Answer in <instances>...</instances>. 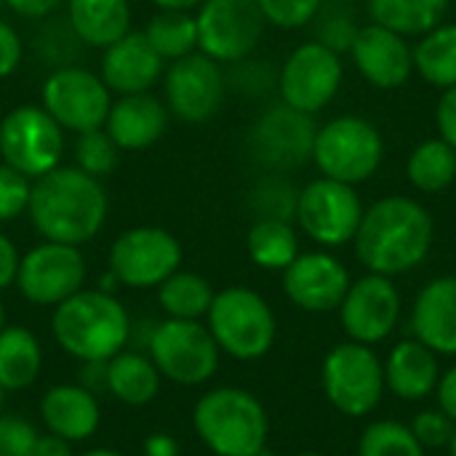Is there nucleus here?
I'll list each match as a JSON object with an SVG mask.
<instances>
[{
	"label": "nucleus",
	"instance_id": "c756f323",
	"mask_svg": "<svg viewBox=\"0 0 456 456\" xmlns=\"http://www.w3.org/2000/svg\"><path fill=\"white\" fill-rule=\"evenodd\" d=\"M414 72L433 88L456 86V21H441L414 43Z\"/></svg>",
	"mask_w": 456,
	"mask_h": 456
},
{
	"label": "nucleus",
	"instance_id": "cd10ccee",
	"mask_svg": "<svg viewBox=\"0 0 456 456\" xmlns=\"http://www.w3.org/2000/svg\"><path fill=\"white\" fill-rule=\"evenodd\" d=\"M43 371V347L27 326H5L0 331V387L21 393L37 382Z\"/></svg>",
	"mask_w": 456,
	"mask_h": 456
},
{
	"label": "nucleus",
	"instance_id": "aec40b11",
	"mask_svg": "<svg viewBox=\"0 0 456 456\" xmlns=\"http://www.w3.org/2000/svg\"><path fill=\"white\" fill-rule=\"evenodd\" d=\"M350 56L358 75L379 91H398L414 75V45L409 37L377 21H369L358 29Z\"/></svg>",
	"mask_w": 456,
	"mask_h": 456
},
{
	"label": "nucleus",
	"instance_id": "c85d7f7f",
	"mask_svg": "<svg viewBox=\"0 0 456 456\" xmlns=\"http://www.w3.org/2000/svg\"><path fill=\"white\" fill-rule=\"evenodd\" d=\"M246 254L256 267L270 273H283L302 254L299 232L294 222L254 219V224L246 232Z\"/></svg>",
	"mask_w": 456,
	"mask_h": 456
},
{
	"label": "nucleus",
	"instance_id": "9d476101",
	"mask_svg": "<svg viewBox=\"0 0 456 456\" xmlns=\"http://www.w3.org/2000/svg\"><path fill=\"white\" fill-rule=\"evenodd\" d=\"M40 107L67 134L77 136L104 128L112 107V91L104 86L99 72L80 64H67L45 75L40 86Z\"/></svg>",
	"mask_w": 456,
	"mask_h": 456
},
{
	"label": "nucleus",
	"instance_id": "f8f14e48",
	"mask_svg": "<svg viewBox=\"0 0 456 456\" xmlns=\"http://www.w3.org/2000/svg\"><path fill=\"white\" fill-rule=\"evenodd\" d=\"M363 216V200L353 184L318 176L299 187L297 227L323 248H339L353 243Z\"/></svg>",
	"mask_w": 456,
	"mask_h": 456
},
{
	"label": "nucleus",
	"instance_id": "9b49d317",
	"mask_svg": "<svg viewBox=\"0 0 456 456\" xmlns=\"http://www.w3.org/2000/svg\"><path fill=\"white\" fill-rule=\"evenodd\" d=\"M182 267L179 238L158 224H139L123 230L107 256V270L118 278L120 289H158L168 275Z\"/></svg>",
	"mask_w": 456,
	"mask_h": 456
},
{
	"label": "nucleus",
	"instance_id": "2f4dec72",
	"mask_svg": "<svg viewBox=\"0 0 456 456\" xmlns=\"http://www.w3.org/2000/svg\"><path fill=\"white\" fill-rule=\"evenodd\" d=\"M371 21L403 35L419 37L438 27L449 13V0H366Z\"/></svg>",
	"mask_w": 456,
	"mask_h": 456
},
{
	"label": "nucleus",
	"instance_id": "37998d69",
	"mask_svg": "<svg viewBox=\"0 0 456 456\" xmlns=\"http://www.w3.org/2000/svg\"><path fill=\"white\" fill-rule=\"evenodd\" d=\"M37 436L40 433L29 419L0 411V456H32Z\"/></svg>",
	"mask_w": 456,
	"mask_h": 456
},
{
	"label": "nucleus",
	"instance_id": "bb28decb",
	"mask_svg": "<svg viewBox=\"0 0 456 456\" xmlns=\"http://www.w3.org/2000/svg\"><path fill=\"white\" fill-rule=\"evenodd\" d=\"M160 371L150 361V355L136 350H120L104 366V390L123 406H147L160 393Z\"/></svg>",
	"mask_w": 456,
	"mask_h": 456
},
{
	"label": "nucleus",
	"instance_id": "a211bd4d",
	"mask_svg": "<svg viewBox=\"0 0 456 456\" xmlns=\"http://www.w3.org/2000/svg\"><path fill=\"white\" fill-rule=\"evenodd\" d=\"M398 321L401 291L393 278L366 273L350 283L339 305V323L350 342L374 347L395 331Z\"/></svg>",
	"mask_w": 456,
	"mask_h": 456
},
{
	"label": "nucleus",
	"instance_id": "a18cd8bd",
	"mask_svg": "<svg viewBox=\"0 0 456 456\" xmlns=\"http://www.w3.org/2000/svg\"><path fill=\"white\" fill-rule=\"evenodd\" d=\"M21 59H24V40L19 29L11 21L0 19V80L11 77L21 67Z\"/></svg>",
	"mask_w": 456,
	"mask_h": 456
},
{
	"label": "nucleus",
	"instance_id": "5fc2aeb1",
	"mask_svg": "<svg viewBox=\"0 0 456 456\" xmlns=\"http://www.w3.org/2000/svg\"><path fill=\"white\" fill-rule=\"evenodd\" d=\"M75 456H123L120 452H115V449H86V452H80V454Z\"/></svg>",
	"mask_w": 456,
	"mask_h": 456
},
{
	"label": "nucleus",
	"instance_id": "2eb2a0df",
	"mask_svg": "<svg viewBox=\"0 0 456 456\" xmlns=\"http://www.w3.org/2000/svg\"><path fill=\"white\" fill-rule=\"evenodd\" d=\"M195 24L198 51L222 67L254 56L267 29L256 0H203Z\"/></svg>",
	"mask_w": 456,
	"mask_h": 456
},
{
	"label": "nucleus",
	"instance_id": "3c124183",
	"mask_svg": "<svg viewBox=\"0 0 456 456\" xmlns=\"http://www.w3.org/2000/svg\"><path fill=\"white\" fill-rule=\"evenodd\" d=\"M142 456H182V446L171 433H150L142 441Z\"/></svg>",
	"mask_w": 456,
	"mask_h": 456
},
{
	"label": "nucleus",
	"instance_id": "a878e982",
	"mask_svg": "<svg viewBox=\"0 0 456 456\" xmlns=\"http://www.w3.org/2000/svg\"><path fill=\"white\" fill-rule=\"evenodd\" d=\"M64 19L86 48H107L131 32L128 0H64Z\"/></svg>",
	"mask_w": 456,
	"mask_h": 456
},
{
	"label": "nucleus",
	"instance_id": "1a4fd4ad",
	"mask_svg": "<svg viewBox=\"0 0 456 456\" xmlns=\"http://www.w3.org/2000/svg\"><path fill=\"white\" fill-rule=\"evenodd\" d=\"M67 131L40 107L19 104L0 120V160L24 174L40 179L64 163Z\"/></svg>",
	"mask_w": 456,
	"mask_h": 456
},
{
	"label": "nucleus",
	"instance_id": "c03bdc74",
	"mask_svg": "<svg viewBox=\"0 0 456 456\" xmlns=\"http://www.w3.org/2000/svg\"><path fill=\"white\" fill-rule=\"evenodd\" d=\"M411 433L417 436V441L428 449H446L452 436H454L456 425L441 411V409H425L411 419Z\"/></svg>",
	"mask_w": 456,
	"mask_h": 456
},
{
	"label": "nucleus",
	"instance_id": "7c9ffc66",
	"mask_svg": "<svg viewBox=\"0 0 456 456\" xmlns=\"http://www.w3.org/2000/svg\"><path fill=\"white\" fill-rule=\"evenodd\" d=\"M406 179L422 195H441L456 182V150L441 136L419 142L406 158Z\"/></svg>",
	"mask_w": 456,
	"mask_h": 456
},
{
	"label": "nucleus",
	"instance_id": "412c9836",
	"mask_svg": "<svg viewBox=\"0 0 456 456\" xmlns=\"http://www.w3.org/2000/svg\"><path fill=\"white\" fill-rule=\"evenodd\" d=\"M163 72H166V61L155 53L144 32L131 29L112 45L102 48L99 77L118 96L152 91V86L163 80Z\"/></svg>",
	"mask_w": 456,
	"mask_h": 456
},
{
	"label": "nucleus",
	"instance_id": "393cba45",
	"mask_svg": "<svg viewBox=\"0 0 456 456\" xmlns=\"http://www.w3.org/2000/svg\"><path fill=\"white\" fill-rule=\"evenodd\" d=\"M438 358L441 355H436L419 339L398 342L382 361L385 363V387L406 403H417V401L436 395V387L441 379Z\"/></svg>",
	"mask_w": 456,
	"mask_h": 456
},
{
	"label": "nucleus",
	"instance_id": "680f3d73",
	"mask_svg": "<svg viewBox=\"0 0 456 456\" xmlns=\"http://www.w3.org/2000/svg\"><path fill=\"white\" fill-rule=\"evenodd\" d=\"M347 3H355V0H347Z\"/></svg>",
	"mask_w": 456,
	"mask_h": 456
},
{
	"label": "nucleus",
	"instance_id": "de8ad7c7",
	"mask_svg": "<svg viewBox=\"0 0 456 456\" xmlns=\"http://www.w3.org/2000/svg\"><path fill=\"white\" fill-rule=\"evenodd\" d=\"M3 5L21 19L45 21L64 5V0H3Z\"/></svg>",
	"mask_w": 456,
	"mask_h": 456
},
{
	"label": "nucleus",
	"instance_id": "4c0bfd02",
	"mask_svg": "<svg viewBox=\"0 0 456 456\" xmlns=\"http://www.w3.org/2000/svg\"><path fill=\"white\" fill-rule=\"evenodd\" d=\"M80 48H86V45L77 40V35L72 32L67 19H45V24L35 35V51L40 59L48 61L51 69L77 64Z\"/></svg>",
	"mask_w": 456,
	"mask_h": 456
},
{
	"label": "nucleus",
	"instance_id": "e433bc0d",
	"mask_svg": "<svg viewBox=\"0 0 456 456\" xmlns=\"http://www.w3.org/2000/svg\"><path fill=\"white\" fill-rule=\"evenodd\" d=\"M72 158H75L72 166H77L88 176L107 179L115 171V166H118L120 150L110 139V134L104 128H96V131H86V134H77L75 136Z\"/></svg>",
	"mask_w": 456,
	"mask_h": 456
},
{
	"label": "nucleus",
	"instance_id": "a19ab883",
	"mask_svg": "<svg viewBox=\"0 0 456 456\" xmlns=\"http://www.w3.org/2000/svg\"><path fill=\"white\" fill-rule=\"evenodd\" d=\"M326 0H256L267 27L302 29L315 21Z\"/></svg>",
	"mask_w": 456,
	"mask_h": 456
},
{
	"label": "nucleus",
	"instance_id": "bf43d9fd",
	"mask_svg": "<svg viewBox=\"0 0 456 456\" xmlns=\"http://www.w3.org/2000/svg\"><path fill=\"white\" fill-rule=\"evenodd\" d=\"M5 395H8V393H5V390L0 387V411H3V403H5Z\"/></svg>",
	"mask_w": 456,
	"mask_h": 456
},
{
	"label": "nucleus",
	"instance_id": "8fccbe9b",
	"mask_svg": "<svg viewBox=\"0 0 456 456\" xmlns=\"http://www.w3.org/2000/svg\"><path fill=\"white\" fill-rule=\"evenodd\" d=\"M436 398H438V409L456 425V366H452L449 371H441Z\"/></svg>",
	"mask_w": 456,
	"mask_h": 456
},
{
	"label": "nucleus",
	"instance_id": "4be33fe9",
	"mask_svg": "<svg viewBox=\"0 0 456 456\" xmlns=\"http://www.w3.org/2000/svg\"><path fill=\"white\" fill-rule=\"evenodd\" d=\"M40 419L45 433L59 436L69 444H83L99 433L102 406L94 390L80 382H61L43 393Z\"/></svg>",
	"mask_w": 456,
	"mask_h": 456
},
{
	"label": "nucleus",
	"instance_id": "052dcab7",
	"mask_svg": "<svg viewBox=\"0 0 456 456\" xmlns=\"http://www.w3.org/2000/svg\"><path fill=\"white\" fill-rule=\"evenodd\" d=\"M256 456H275V454H273V452H270V449L265 446V449H262V452H259V454H256Z\"/></svg>",
	"mask_w": 456,
	"mask_h": 456
},
{
	"label": "nucleus",
	"instance_id": "6e6552de",
	"mask_svg": "<svg viewBox=\"0 0 456 456\" xmlns=\"http://www.w3.org/2000/svg\"><path fill=\"white\" fill-rule=\"evenodd\" d=\"M321 385L329 403L345 417H369L385 395V363L369 345L342 342L321 366Z\"/></svg>",
	"mask_w": 456,
	"mask_h": 456
},
{
	"label": "nucleus",
	"instance_id": "49530a36",
	"mask_svg": "<svg viewBox=\"0 0 456 456\" xmlns=\"http://www.w3.org/2000/svg\"><path fill=\"white\" fill-rule=\"evenodd\" d=\"M436 126H438V136L456 150V86L441 91L436 107Z\"/></svg>",
	"mask_w": 456,
	"mask_h": 456
},
{
	"label": "nucleus",
	"instance_id": "20e7f679",
	"mask_svg": "<svg viewBox=\"0 0 456 456\" xmlns=\"http://www.w3.org/2000/svg\"><path fill=\"white\" fill-rule=\"evenodd\" d=\"M192 430L214 456H256L267 446L270 419L254 393L224 385L198 398Z\"/></svg>",
	"mask_w": 456,
	"mask_h": 456
},
{
	"label": "nucleus",
	"instance_id": "ea45409f",
	"mask_svg": "<svg viewBox=\"0 0 456 456\" xmlns=\"http://www.w3.org/2000/svg\"><path fill=\"white\" fill-rule=\"evenodd\" d=\"M313 24H315V40L329 45L337 53L350 51V45H353V40H355V35L361 29L355 24V16L347 8H342V5L329 8L326 3H323V8H321V13L315 16Z\"/></svg>",
	"mask_w": 456,
	"mask_h": 456
},
{
	"label": "nucleus",
	"instance_id": "58836bf2",
	"mask_svg": "<svg viewBox=\"0 0 456 456\" xmlns=\"http://www.w3.org/2000/svg\"><path fill=\"white\" fill-rule=\"evenodd\" d=\"M227 75V88H235L240 96L248 99H259L270 91H278V69L270 67V61L265 59H240L235 64H230Z\"/></svg>",
	"mask_w": 456,
	"mask_h": 456
},
{
	"label": "nucleus",
	"instance_id": "4468645a",
	"mask_svg": "<svg viewBox=\"0 0 456 456\" xmlns=\"http://www.w3.org/2000/svg\"><path fill=\"white\" fill-rule=\"evenodd\" d=\"M315 115L299 112L283 102L270 104L248 128V155L273 174H289L313 160Z\"/></svg>",
	"mask_w": 456,
	"mask_h": 456
},
{
	"label": "nucleus",
	"instance_id": "39448f33",
	"mask_svg": "<svg viewBox=\"0 0 456 456\" xmlns=\"http://www.w3.org/2000/svg\"><path fill=\"white\" fill-rule=\"evenodd\" d=\"M206 326L219 350L235 361L265 358L278 337V321L270 302L248 286H227L214 294Z\"/></svg>",
	"mask_w": 456,
	"mask_h": 456
},
{
	"label": "nucleus",
	"instance_id": "72a5a7b5",
	"mask_svg": "<svg viewBox=\"0 0 456 456\" xmlns=\"http://www.w3.org/2000/svg\"><path fill=\"white\" fill-rule=\"evenodd\" d=\"M155 53L171 64L182 56H190L198 51V24L195 13L187 11H158L147 27L142 29Z\"/></svg>",
	"mask_w": 456,
	"mask_h": 456
},
{
	"label": "nucleus",
	"instance_id": "4d7b16f0",
	"mask_svg": "<svg viewBox=\"0 0 456 456\" xmlns=\"http://www.w3.org/2000/svg\"><path fill=\"white\" fill-rule=\"evenodd\" d=\"M446 454L456 456V430L454 436H452V441H449V446H446Z\"/></svg>",
	"mask_w": 456,
	"mask_h": 456
},
{
	"label": "nucleus",
	"instance_id": "423d86ee",
	"mask_svg": "<svg viewBox=\"0 0 456 456\" xmlns=\"http://www.w3.org/2000/svg\"><path fill=\"white\" fill-rule=\"evenodd\" d=\"M382 160L385 136L369 118L337 115L315 131L313 163L321 176L358 187L379 171Z\"/></svg>",
	"mask_w": 456,
	"mask_h": 456
},
{
	"label": "nucleus",
	"instance_id": "e2e57ef3",
	"mask_svg": "<svg viewBox=\"0 0 456 456\" xmlns=\"http://www.w3.org/2000/svg\"><path fill=\"white\" fill-rule=\"evenodd\" d=\"M0 5H3V0H0Z\"/></svg>",
	"mask_w": 456,
	"mask_h": 456
},
{
	"label": "nucleus",
	"instance_id": "f03ea898",
	"mask_svg": "<svg viewBox=\"0 0 456 456\" xmlns=\"http://www.w3.org/2000/svg\"><path fill=\"white\" fill-rule=\"evenodd\" d=\"M110 214V195L102 179L88 176L77 166H56L32 182L27 216L43 240L86 246L91 243Z\"/></svg>",
	"mask_w": 456,
	"mask_h": 456
},
{
	"label": "nucleus",
	"instance_id": "7ed1b4c3",
	"mask_svg": "<svg viewBox=\"0 0 456 456\" xmlns=\"http://www.w3.org/2000/svg\"><path fill=\"white\" fill-rule=\"evenodd\" d=\"M51 334L69 358L80 363H107L128 347L134 326L118 294L80 289L53 307Z\"/></svg>",
	"mask_w": 456,
	"mask_h": 456
},
{
	"label": "nucleus",
	"instance_id": "0eeeda50",
	"mask_svg": "<svg viewBox=\"0 0 456 456\" xmlns=\"http://www.w3.org/2000/svg\"><path fill=\"white\" fill-rule=\"evenodd\" d=\"M144 342L160 377L174 385L198 387L211 382L219 371L222 350L203 321L166 318L152 326Z\"/></svg>",
	"mask_w": 456,
	"mask_h": 456
},
{
	"label": "nucleus",
	"instance_id": "864d4df0",
	"mask_svg": "<svg viewBox=\"0 0 456 456\" xmlns=\"http://www.w3.org/2000/svg\"><path fill=\"white\" fill-rule=\"evenodd\" d=\"M152 5L158 11H187V13H195L203 0H152Z\"/></svg>",
	"mask_w": 456,
	"mask_h": 456
},
{
	"label": "nucleus",
	"instance_id": "13d9d810",
	"mask_svg": "<svg viewBox=\"0 0 456 456\" xmlns=\"http://www.w3.org/2000/svg\"><path fill=\"white\" fill-rule=\"evenodd\" d=\"M297 456H326V454H321V452H299Z\"/></svg>",
	"mask_w": 456,
	"mask_h": 456
},
{
	"label": "nucleus",
	"instance_id": "dca6fc26",
	"mask_svg": "<svg viewBox=\"0 0 456 456\" xmlns=\"http://www.w3.org/2000/svg\"><path fill=\"white\" fill-rule=\"evenodd\" d=\"M88 265L77 246L40 240L21 254L16 289L35 307H56L86 289Z\"/></svg>",
	"mask_w": 456,
	"mask_h": 456
},
{
	"label": "nucleus",
	"instance_id": "5701e85b",
	"mask_svg": "<svg viewBox=\"0 0 456 456\" xmlns=\"http://www.w3.org/2000/svg\"><path fill=\"white\" fill-rule=\"evenodd\" d=\"M168 107L152 91L112 99L104 131L120 152H142L152 147L168 128Z\"/></svg>",
	"mask_w": 456,
	"mask_h": 456
},
{
	"label": "nucleus",
	"instance_id": "f3484780",
	"mask_svg": "<svg viewBox=\"0 0 456 456\" xmlns=\"http://www.w3.org/2000/svg\"><path fill=\"white\" fill-rule=\"evenodd\" d=\"M224 94V67L200 51L171 61L163 72V102L182 123L211 120L222 110Z\"/></svg>",
	"mask_w": 456,
	"mask_h": 456
},
{
	"label": "nucleus",
	"instance_id": "6e6d98bb",
	"mask_svg": "<svg viewBox=\"0 0 456 456\" xmlns=\"http://www.w3.org/2000/svg\"><path fill=\"white\" fill-rule=\"evenodd\" d=\"M8 326V315H5V305H3V299H0V331Z\"/></svg>",
	"mask_w": 456,
	"mask_h": 456
},
{
	"label": "nucleus",
	"instance_id": "c9c22d12",
	"mask_svg": "<svg viewBox=\"0 0 456 456\" xmlns=\"http://www.w3.org/2000/svg\"><path fill=\"white\" fill-rule=\"evenodd\" d=\"M358 456H425L409 425L395 419H377L366 425L358 441Z\"/></svg>",
	"mask_w": 456,
	"mask_h": 456
},
{
	"label": "nucleus",
	"instance_id": "b1692460",
	"mask_svg": "<svg viewBox=\"0 0 456 456\" xmlns=\"http://www.w3.org/2000/svg\"><path fill=\"white\" fill-rule=\"evenodd\" d=\"M411 331L436 355H456V275H441L419 289Z\"/></svg>",
	"mask_w": 456,
	"mask_h": 456
},
{
	"label": "nucleus",
	"instance_id": "f257e3e1",
	"mask_svg": "<svg viewBox=\"0 0 456 456\" xmlns=\"http://www.w3.org/2000/svg\"><path fill=\"white\" fill-rule=\"evenodd\" d=\"M433 240L436 222L425 203L409 195H385L363 208L353 246L369 273L398 278L428 259Z\"/></svg>",
	"mask_w": 456,
	"mask_h": 456
},
{
	"label": "nucleus",
	"instance_id": "473e14b6",
	"mask_svg": "<svg viewBox=\"0 0 456 456\" xmlns=\"http://www.w3.org/2000/svg\"><path fill=\"white\" fill-rule=\"evenodd\" d=\"M155 291H158V307L166 313V318H176V321H203L216 294L208 278L182 267L174 275H168Z\"/></svg>",
	"mask_w": 456,
	"mask_h": 456
},
{
	"label": "nucleus",
	"instance_id": "6ab92c4d",
	"mask_svg": "<svg viewBox=\"0 0 456 456\" xmlns=\"http://www.w3.org/2000/svg\"><path fill=\"white\" fill-rule=\"evenodd\" d=\"M353 278L331 251H305L283 270V294L305 313L339 310Z\"/></svg>",
	"mask_w": 456,
	"mask_h": 456
},
{
	"label": "nucleus",
	"instance_id": "f704fd0d",
	"mask_svg": "<svg viewBox=\"0 0 456 456\" xmlns=\"http://www.w3.org/2000/svg\"><path fill=\"white\" fill-rule=\"evenodd\" d=\"M297 198L299 187H294L286 174L267 171L248 192V208L254 211V219H286L294 222L297 214Z\"/></svg>",
	"mask_w": 456,
	"mask_h": 456
},
{
	"label": "nucleus",
	"instance_id": "603ef678",
	"mask_svg": "<svg viewBox=\"0 0 456 456\" xmlns=\"http://www.w3.org/2000/svg\"><path fill=\"white\" fill-rule=\"evenodd\" d=\"M32 456H75V452H72L69 441H64L59 436H51V433H43V436H37L35 454Z\"/></svg>",
	"mask_w": 456,
	"mask_h": 456
},
{
	"label": "nucleus",
	"instance_id": "09e8293b",
	"mask_svg": "<svg viewBox=\"0 0 456 456\" xmlns=\"http://www.w3.org/2000/svg\"><path fill=\"white\" fill-rule=\"evenodd\" d=\"M19 265H21V254H19L16 243L5 232H0V291L16 286Z\"/></svg>",
	"mask_w": 456,
	"mask_h": 456
},
{
	"label": "nucleus",
	"instance_id": "ddd939ff",
	"mask_svg": "<svg viewBox=\"0 0 456 456\" xmlns=\"http://www.w3.org/2000/svg\"><path fill=\"white\" fill-rule=\"evenodd\" d=\"M345 83L342 53L331 51L318 40L297 45L278 67V96L283 104L318 115L339 94Z\"/></svg>",
	"mask_w": 456,
	"mask_h": 456
},
{
	"label": "nucleus",
	"instance_id": "79ce46f5",
	"mask_svg": "<svg viewBox=\"0 0 456 456\" xmlns=\"http://www.w3.org/2000/svg\"><path fill=\"white\" fill-rule=\"evenodd\" d=\"M32 195V179L0 160V224H8L27 214Z\"/></svg>",
	"mask_w": 456,
	"mask_h": 456
}]
</instances>
